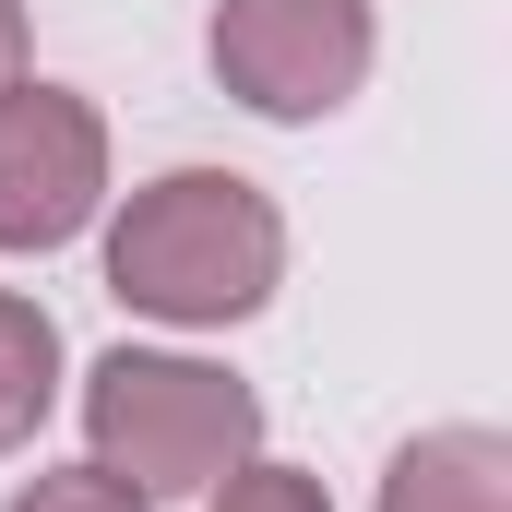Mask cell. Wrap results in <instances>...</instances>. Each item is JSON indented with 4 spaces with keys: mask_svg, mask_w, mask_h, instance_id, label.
Returning <instances> with one entry per match:
<instances>
[{
    "mask_svg": "<svg viewBox=\"0 0 512 512\" xmlns=\"http://www.w3.org/2000/svg\"><path fill=\"white\" fill-rule=\"evenodd\" d=\"M0 84H24V0H0Z\"/></svg>",
    "mask_w": 512,
    "mask_h": 512,
    "instance_id": "9",
    "label": "cell"
},
{
    "mask_svg": "<svg viewBox=\"0 0 512 512\" xmlns=\"http://www.w3.org/2000/svg\"><path fill=\"white\" fill-rule=\"evenodd\" d=\"M203 512H334V489H322L310 465H274V453H251L239 477H215V489H203Z\"/></svg>",
    "mask_w": 512,
    "mask_h": 512,
    "instance_id": "7",
    "label": "cell"
},
{
    "mask_svg": "<svg viewBox=\"0 0 512 512\" xmlns=\"http://www.w3.org/2000/svg\"><path fill=\"white\" fill-rule=\"evenodd\" d=\"M203 60L251 120L310 131L334 108H358V84L382 60V12L370 0H215L203 12Z\"/></svg>",
    "mask_w": 512,
    "mask_h": 512,
    "instance_id": "3",
    "label": "cell"
},
{
    "mask_svg": "<svg viewBox=\"0 0 512 512\" xmlns=\"http://www.w3.org/2000/svg\"><path fill=\"white\" fill-rule=\"evenodd\" d=\"M48 405H60V322L24 286H0V465L48 429Z\"/></svg>",
    "mask_w": 512,
    "mask_h": 512,
    "instance_id": "6",
    "label": "cell"
},
{
    "mask_svg": "<svg viewBox=\"0 0 512 512\" xmlns=\"http://www.w3.org/2000/svg\"><path fill=\"white\" fill-rule=\"evenodd\" d=\"M262 453V393L191 346H108L84 370V465L143 501H203Z\"/></svg>",
    "mask_w": 512,
    "mask_h": 512,
    "instance_id": "2",
    "label": "cell"
},
{
    "mask_svg": "<svg viewBox=\"0 0 512 512\" xmlns=\"http://www.w3.org/2000/svg\"><path fill=\"white\" fill-rule=\"evenodd\" d=\"M108 215V120L84 84H0V251H72Z\"/></svg>",
    "mask_w": 512,
    "mask_h": 512,
    "instance_id": "4",
    "label": "cell"
},
{
    "mask_svg": "<svg viewBox=\"0 0 512 512\" xmlns=\"http://www.w3.org/2000/svg\"><path fill=\"white\" fill-rule=\"evenodd\" d=\"M0 512H155V501H143V489H120L108 465H36Z\"/></svg>",
    "mask_w": 512,
    "mask_h": 512,
    "instance_id": "8",
    "label": "cell"
},
{
    "mask_svg": "<svg viewBox=\"0 0 512 512\" xmlns=\"http://www.w3.org/2000/svg\"><path fill=\"white\" fill-rule=\"evenodd\" d=\"M370 512H512V441L489 417H441V429L393 441Z\"/></svg>",
    "mask_w": 512,
    "mask_h": 512,
    "instance_id": "5",
    "label": "cell"
},
{
    "mask_svg": "<svg viewBox=\"0 0 512 512\" xmlns=\"http://www.w3.org/2000/svg\"><path fill=\"white\" fill-rule=\"evenodd\" d=\"M286 286V215L239 167H155L108 203V298L167 334H239Z\"/></svg>",
    "mask_w": 512,
    "mask_h": 512,
    "instance_id": "1",
    "label": "cell"
}]
</instances>
